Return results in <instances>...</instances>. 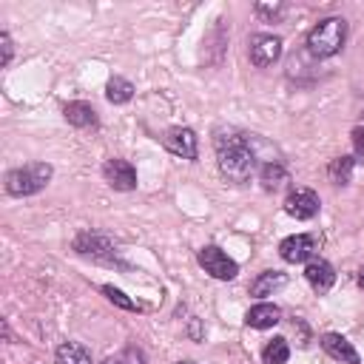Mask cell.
<instances>
[{
	"instance_id": "obj_1",
	"label": "cell",
	"mask_w": 364,
	"mask_h": 364,
	"mask_svg": "<svg viewBox=\"0 0 364 364\" xmlns=\"http://www.w3.org/2000/svg\"><path fill=\"white\" fill-rule=\"evenodd\" d=\"M213 148H216V162H219L222 176H228L236 185H242V182H247L253 176L256 156L250 151V142L242 134H233V131L225 134L222 131V134H216Z\"/></svg>"
},
{
	"instance_id": "obj_2",
	"label": "cell",
	"mask_w": 364,
	"mask_h": 364,
	"mask_svg": "<svg viewBox=\"0 0 364 364\" xmlns=\"http://www.w3.org/2000/svg\"><path fill=\"white\" fill-rule=\"evenodd\" d=\"M347 40V20L344 17H324L307 34V51L313 57H333L341 51Z\"/></svg>"
},
{
	"instance_id": "obj_3",
	"label": "cell",
	"mask_w": 364,
	"mask_h": 364,
	"mask_svg": "<svg viewBox=\"0 0 364 364\" xmlns=\"http://www.w3.org/2000/svg\"><path fill=\"white\" fill-rule=\"evenodd\" d=\"M51 165L48 162H31L23 168H14L6 173V191L11 196H31L37 191H43L51 179Z\"/></svg>"
},
{
	"instance_id": "obj_4",
	"label": "cell",
	"mask_w": 364,
	"mask_h": 364,
	"mask_svg": "<svg viewBox=\"0 0 364 364\" xmlns=\"http://www.w3.org/2000/svg\"><path fill=\"white\" fill-rule=\"evenodd\" d=\"M199 264L205 267V273H210L213 279H222V282H228V279H233L239 273V264L216 245H205L199 250Z\"/></svg>"
},
{
	"instance_id": "obj_5",
	"label": "cell",
	"mask_w": 364,
	"mask_h": 364,
	"mask_svg": "<svg viewBox=\"0 0 364 364\" xmlns=\"http://www.w3.org/2000/svg\"><path fill=\"white\" fill-rule=\"evenodd\" d=\"M162 145H165L171 154L182 156V159H196V156H199V139H196V134H193L191 128H182V125L168 128L165 136H162Z\"/></svg>"
},
{
	"instance_id": "obj_6",
	"label": "cell",
	"mask_w": 364,
	"mask_h": 364,
	"mask_svg": "<svg viewBox=\"0 0 364 364\" xmlns=\"http://www.w3.org/2000/svg\"><path fill=\"white\" fill-rule=\"evenodd\" d=\"M74 250L82 253V256L100 259V262H111V259L117 256L114 242H111L108 236H102V233H91V230H85V233H80V236L74 239Z\"/></svg>"
},
{
	"instance_id": "obj_7",
	"label": "cell",
	"mask_w": 364,
	"mask_h": 364,
	"mask_svg": "<svg viewBox=\"0 0 364 364\" xmlns=\"http://www.w3.org/2000/svg\"><path fill=\"white\" fill-rule=\"evenodd\" d=\"M316 253V239L307 236V233H293L287 239L279 242V256L290 264H299V262H310Z\"/></svg>"
},
{
	"instance_id": "obj_8",
	"label": "cell",
	"mask_w": 364,
	"mask_h": 364,
	"mask_svg": "<svg viewBox=\"0 0 364 364\" xmlns=\"http://www.w3.org/2000/svg\"><path fill=\"white\" fill-rule=\"evenodd\" d=\"M250 63L264 68V65H273L279 57H282V40L273 37V34H256L250 37Z\"/></svg>"
},
{
	"instance_id": "obj_9",
	"label": "cell",
	"mask_w": 364,
	"mask_h": 364,
	"mask_svg": "<svg viewBox=\"0 0 364 364\" xmlns=\"http://www.w3.org/2000/svg\"><path fill=\"white\" fill-rule=\"evenodd\" d=\"M102 173L114 191H134L136 188V171L128 159H108L102 165Z\"/></svg>"
},
{
	"instance_id": "obj_10",
	"label": "cell",
	"mask_w": 364,
	"mask_h": 364,
	"mask_svg": "<svg viewBox=\"0 0 364 364\" xmlns=\"http://www.w3.org/2000/svg\"><path fill=\"white\" fill-rule=\"evenodd\" d=\"M318 196L310 191V188H296L287 199H284V210L293 216V219H313L318 213Z\"/></svg>"
},
{
	"instance_id": "obj_11",
	"label": "cell",
	"mask_w": 364,
	"mask_h": 364,
	"mask_svg": "<svg viewBox=\"0 0 364 364\" xmlns=\"http://www.w3.org/2000/svg\"><path fill=\"white\" fill-rule=\"evenodd\" d=\"M304 279L310 282V287L316 293H327L333 287V282H336V270H333V264L327 259H310L307 267H304Z\"/></svg>"
},
{
	"instance_id": "obj_12",
	"label": "cell",
	"mask_w": 364,
	"mask_h": 364,
	"mask_svg": "<svg viewBox=\"0 0 364 364\" xmlns=\"http://www.w3.org/2000/svg\"><path fill=\"white\" fill-rule=\"evenodd\" d=\"M321 347H324V353H327L330 358H336V361H341V364H358V361H361L358 353H355V347H353L344 336H338V333H324V336H321Z\"/></svg>"
},
{
	"instance_id": "obj_13",
	"label": "cell",
	"mask_w": 364,
	"mask_h": 364,
	"mask_svg": "<svg viewBox=\"0 0 364 364\" xmlns=\"http://www.w3.org/2000/svg\"><path fill=\"white\" fill-rule=\"evenodd\" d=\"M279 318H282V310H279L276 304L262 301V304H256V307L247 310V318H245V321H247L250 327H256V330H267V327L279 324Z\"/></svg>"
},
{
	"instance_id": "obj_14",
	"label": "cell",
	"mask_w": 364,
	"mask_h": 364,
	"mask_svg": "<svg viewBox=\"0 0 364 364\" xmlns=\"http://www.w3.org/2000/svg\"><path fill=\"white\" fill-rule=\"evenodd\" d=\"M63 114H65V119H68L71 125H77V128H94V125H97V111H94L88 102H68V105L63 108Z\"/></svg>"
},
{
	"instance_id": "obj_15",
	"label": "cell",
	"mask_w": 364,
	"mask_h": 364,
	"mask_svg": "<svg viewBox=\"0 0 364 364\" xmlns=\"http://www.w3.org/2000/svg\"><path fill=\"white\" fill-rule=\"evenodd\" d=\"M54 364H91V353L80 341H65L57 347Z\"/></svg>"
},
{
	"instance_id": "obj_16",
	"label": "cell",
	"mask_w": 364,
	"mask_h": 364,
	"mask_svg": "<svg viewBox=\"0 0 364 364\" xmlns=\"http://www.w3.org/2000/svg\"><path fill=\"white\" fill-rule=\"evenodd\" d=\"M284 282H287L284 273H279V270H264V273H259L256 282L250 284V293H253V296H273V290H279Z\"/></svg>"
},
{
	"instance_id": "obj_17",
	"label": "cell",
	"mask_w": 364,
	"mask_h": 364,
	"mask_svg": "<svg viewBox=\"0 0 364 364\" xmlns=\"http://www.w3.org/2000/svg\"><path fill=\"white\" fill-rule=\"evenodd\" d=\"M105 97H108V102H114V105L128 102V100L134 97V85H131V80H125V77H111L108 85H105Z\"/></svg>"
},
{
	"instance_id": "obj_18",
	"label": "cell",
	"mask_w": 364,
	"mask_h": 364,
	"mask_svg": "<svg viewBox=\"0 0 364 364\" xmlns=\"http://www.w3.org/2000/svg\"><path fill=\"white\" fill-rule=\"evenodd\" d=\"M353 168H355V159H353V156H336V159L330 162L327 173H330V179H333L336 185H347L350 176H353Z\"/></svg>"
},
{
	"instance_id": "obj_19",
	"label": "cell",
	"mask_w": 364,
	"mask_h": 364,
	"mask_svg": "<svg viewBox=\"0 0 364 364\" xmlns=\"http://www.w3.org/2000/svg\"><path fill=\"white\" fill-rule=\"evenodd\" d=\"M262 358H264V364H287V358H290V347H287V341H284V338H273V341H267V347L262 350Z\"/></svg>"
},
{
	"instance_id": "obj_20",
	"label": "cell",
	"mask_w": 364,
	"mask_h": 364,
	"mask_svg": "<svg viewBox=\"0 0 364 364\" xmlns=\"http://www.w3.org/2000/svg\"><path fill=\"white\" fill-rule=\"evenodd\" d=\"M284 179H287V173H284V168H282L279 162H267V165L262 168V185H264L267 191H276Z\"/></svg>"
},
{
	"instance_id": "obj_21",
	"label": "cell",
	"mask_w": 364,
	"mask_h": 364,
	"mask_svg": "<svg viewBox=\"0 0 364 364\" xmlns=\"http://www.w3.org/2000/svg\"><path fill=\"white\" fill-rule=\"evenodd\" d=\"M102 293H105V296H108L114 304H119L122 310H136V304H134V301H131V299H128L122 290H117L114 284H105V287H102Z\"/></svg>"
},
{
	"instance_id": "obj_22",
	"label": "cell",
	"mask_w": 364,
	"mask_h": 364,
	"mask_svg": "<svg viewBox=\"0 0 364 364\" xmlns=\"http://www.w3.org/2000/svg\"><path fill=\"white\" fill-rule=\"evenodd\" d=\"M284 9H287L284 3H273V6H270V3H256V14H259V17H267V20L282 17V14H284Z\"/></svg>"
},
{
	"instance_id": "obj_23",
	"label": "cell",
	"mask_w": 364,
	"mask_h": 364,
	"mask_svg": "<svg viewBox=\"0 0 364 364\" xmlns=\"http://www.w3.org/2000/svg\"><path fill=\"white\" fill-rule=\"evenodd\" d=\"M0 48H3V60H0V63H3V65H9V63H11V48H14V46H11V37H9V31H0Z\"/></svg>"
},
{
	"instance_id": "obj_24",
	"label": "cell",
	"mask_w": 364,
	"mask_h": 364,
	"mask_svg": "<svg viewBox=\"0 0 364 364\" xmlns=\"http://www.w3.org/2000/svg\"><path fill=\"white\" fill-rule=\"evenodd\" d=\"M353 145H355V154H364V125L353 128Z\"/></svg>"
},
{
	"instance_id": "obj_25",
	"label": "cell",
	"mask_w": 364,
	"mask_h": 364,
	"mask_svg": "<svg viewBox=\"0 0 364 364\" xmlns=\"http://www.w3.org/2000/svg\"><path fill=\"white\" fill-rule=\"evenodd\" d=\"M358 284H361V290H364V264L358 267Z\"/></svg>"
},
{
	"instance_id": "obj_26",
	"label": "cell",
	"mask_w": 364,
	"mask_h": 364,
	"mask_svg": "<svg viewBox=\"0 0 364 364\" xmlns=\"http://www.w3.org/2000/svg\"><path fill=\"white\" fill-rule=\"evenodd\" d=\"M102 364H122V361H119V358H105Z\"/></svg>"
},
{
	"instance_id": "obj_27",
	"label": "cell",
	"mask_w": 364,
	"mask_h": 364,
	"mask_svg": "<svg viewBox=\"0 0 364 364\" xmlns=\"http://www.w3.org/2000/svg\"><path fill=\"white\" fill-rule=\"evenodd\" d=\"M179 364H193V361H179Z\"/></svg>"
}]
</instances>
